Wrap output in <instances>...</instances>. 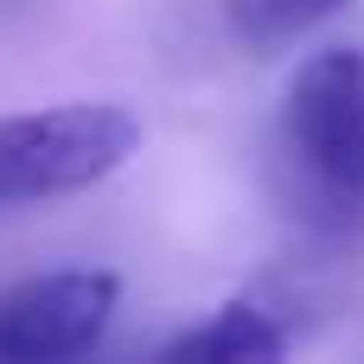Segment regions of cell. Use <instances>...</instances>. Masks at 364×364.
I'll list each match as a JSON object with an SVG mask.
<instances>
[{"label": "cell", "instance_id": "5b68a950", "mask_svg": "<svg viewBox=\"0 0 364 364\" xmlns=\"http://www.w3.org/2000/svg\"><path fill=\"white\" fill-rule=\"evenodd\" d=\"M339 6H352V0H230V32L250 51H275V45H294L301 32L326 26Z\"/></svg>", "mask_w": 364, "mask_h": 364}, {"label": "cell", "instance_id": "3957f363", "mask_svg": "<svg viewBox=\"0 0 364 364\" xmlns=\"http://www.w3.org/2000/svg\"><path fill=\"white\" fill-rule=\"evenodd\" d=\"M122 301V282L109 269H51L0 294V364H58L83 358L109 314Z\"/></svg>", "mask_w": 364, "mask_h": 364}, {"label": "cell", "instance_id": "6da1fadb", "mask_svg": "<svg viewBox=\"0 0 364 364\" xmlns=\"http://www.w3.org/2000/svg\"><path fill=\"white\" fill-rule=\"evenodd\" d=\"M282 166L294 186V205L346 230L364 218V51L333 45L307 58L288 83L282 109Z\"/></svg>", "mask_w": 364, "mask_h": 364}, {"label": "cell", "instance_id": "7a4b0ae2", "mask_svg": "<svg viewBox=\"0 0 364 364\" xmlns=\"http://www.w3.org/2000/svg\"><path fill=\"white\" fill-rule=\"evenodd\" d=\"M141 147V122L122 102H58L0 122V205L70 198L122 173Z\"/></svg>", "mask_w": 364, "mask_h": 364}, {"label": "cell", "instance_id": "277c9868", "mask_svg": "<svg viewBox=\"0 0 364 364\" xmlns=\"http://www.w3.org/2000/svg\"><path fill=\"white\" fill-rule=\"evenodd\" d=\"M282 352H288V333L256 301H224L205 326H192L166 346V358H192V364H269Z\"/></svg>", "mask_w": 364, "mask_h": 364}]
</instances>
